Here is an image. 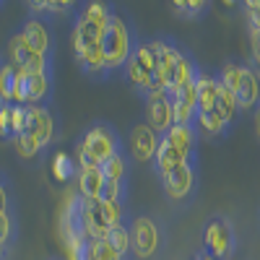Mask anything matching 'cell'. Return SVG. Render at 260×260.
<instances>
[{
	"mask_svg": "<svg viewBox=\"0 0 260 260\" xmlns=\"http://www.w3.org/2000/svg\"><path fill=\"white\" fill-rule=\"evenodd\" d=\"M122 151H125V141L120 138L117 130L107 122H94L76 141L73 159L78 169H89V167H104L110 159L122 154Z\"/></svg>",
	"mask_w": 260,
	"mask_h": 260,
	"instance_id": "6da1fadb",
	"label": "cell"
},
{
	"mask_svg": "<svg viewBox=\"0 0 260 260\" xmlns=\"http://www.w3.org/2000/svg\"><path fill=\"white\" fill-rule=\"evenodd\" d=\"M133 31H130L127 21L122 18V13L112 11L107 29L102 34V57H104V68L107 76H115L125 68V62L133 55Z\"/></svg>",
	"mask_w": 260,
	"mask_h": 260,
	"instance_id": "7a4b0ae2",
	"label": "cell"
},
{
	"mask_svg": "<svg viewBox=\"0 0 260 260\" xmlns=\"http://www.w3.org/2000/svg\"><path fill=\"white\" fill-rule=\"evenodd\" d=\"M127 229H130V247H133V255L138 260H154L159 255L161 242H164V232L154 216L138 213L127 224Z\"/></svg>",
	"mask_w": 260,
	"mask_h": 260,
	"instance_id": "3957f363",
	"label": "cell"
},
{
	"mask_svg": "<svg viewBox=\"0 0 260 260\" xmlns=\"http://www.w3.org/2000/svg\"><path fill=\"white\" fill-rule=\"evenodd\" d=\"M156 71H159V55H156L154 47H151V42L148 39L146 42H136L133 55H130V60L125 62V68H122L125 81L141 94Z\"/></svg>",
	"mask_w": 260,
	"mask_h": 260,
	"instance_id": "277c9868",
	"label": "cell"
},
{
	"mask_svg": "<svg viewBox=\"0 0 260 260\" xmlns=\"http://www.w3.org/2000/svg\"><path fill=\"white\" fill-rule=\"evenodd\" d=\"M8 62L13 65V68H18L21 73H42V76H52V68H55V57H47V55H39L34 52L24 37H21L18 31H13L8 37Z\"/></svg>",
	"mask_w": 260,
	"mask_h": 260,
	"instance_id": "5b68a950",
	"label": "cell"
},
{
	"mask_svg": "<svg viewBox=\"0 0 260 260\" xmlns=\"http://www.w3.org/2000/svg\"><path fill=\"white\" fill-rule=\"evenodd\" d=\"M198 169H201L198 161H187V164L177 167L175 172L159 177L161 187H164V195L172 203H190L192 201L195 190H198Z\"/></svg>",
	"mask_w": 260,
	"mask_h": 260,
	"instance_id": "8992f818",
	"label": "cell"
},
{
	"mask_svg": "<svg viewBox=\"0 0 260 260\" xmlns=\"http://www.w3.org/2000/svg\"><path fill=\"white\" fill-rule=\"evenodd\" d=\"M203 250L211 252L216 260H229L234 247H237V237L229 224L226 216H211L203 226Z\"/></svg>",
	"mask_w": 260,
	"mask_h": 260,
	"instance_id": "52a82bcc",
	"label": "cell"
},
{
	"mask_svg": "<svg viewBox=\"0 0 260 260\" xmlns=\"http://www.w3.org/2000/svg\"><path fill=\"white\" fill-rule=\"evenodd\" d=\"M159 141H161V136L156 133V130H151L146 122L133 125V127H130V133H127V141H125V151H127L130 161H136V164H154Z\"/></svg>",
	"mask_w": 260,
	"mask_h": 260,
	"instance_id": "ba28073f",
	"label": "cell"
},
{
	"mask_svg": "<svg viewBox=\"0 0 260 260\" xmlns=\"http://www.w3.org/2000/svg\"><path fill=\"white\" fill-rule=\"evenodd\" d=\"M24 42L39 55H47V57H55V39H52V31H50V24L45 18H37V16H26L24 24L16 29Z\"/></svg>",
	"mask_w": 260,
	"mask_h": 260,
	"instance_id": "9c48e42d",
	"label": "cell"
},
{
	"mask_svg": "<svg viewBox=\"0 0 260 260\" xmlns=\"http://www.w3.org/2000/svg\"><path fill=\"white\" fill-rule=\"evenodd\" d=\"M143 110H146V125L151 130H156L159 136H167L169 127L175 125L169 94H148V96H143Z\"/></svg>",
	"mask_w": 260,
	"mask_h": 260,
	"instance_id": "30bf717a",
	"label": "cell"
},
{
	"mask_svg": "<svg viewBox=\"0 0 260 260\" xmlns=\"http://www.w3.org/2000/svg\"><path fill=\"white\" fill-rule=\"evenodd\" d=\"M55 115L50 112V107L45 104H26V130L24 133H31L42 141V146H50L57 136H55Z\"/></svg>",
	"mask_w": 260,
	"mask_h": 260,
	"instance_id": "8fae6325",
	"label": "cell"
},
{
	"mask_svg": "<svg viewBox=\"0 0 260 260\" xmlns=\"http://www.w3.org/2000/svg\"><path fill=\"white\" fill-rule=\"evenodd\" d=\"M81 226L86 240H107L110 234V221L102 211V201H83L81 198Z\"/></svg>",
	"mask_w": 260,
	"mask_h": 260,
	"instance_id": "7c38bea8",
	"label": "cell"
},
{
	"mask_svg": "<svg viewBox=\"0 0 260 260\" xmlns=\"http://www.w3.org/2000/svg\"><path fill=\"white\" fill-rule=\"evenodd\" d=\"M169 102L175 125H195V120H198V89H195V83L169 94Z\"/></svg>",
	"mask_w": 260,
	"mask_h": 260,
	"instance_id": "4fadbf2b",
	"label": "cell"
},
{
	"mask_svg": "<svg viewBox=\"0 0 260 260\" xmlns=\"http://www.w3.org/2000/svg\"><path fill=\"white\" fill-rule=\"evenodd\" d=\"M50 89H52V76L21 73L16 104H42V102L50 96Z\"/></svg>",
	"mask_w": 260,
	"mask_h": 260,
	"instance_id": "5bb4252c",
	"label": "cell"
},
{
	"mask_svg": "<svg viewBox=\"0 0 260 260\" xmlns=\"http://www.w3.org/2000/svg\"><path fill=\"white\" fill-rule=\"evenodd\" d=\"M237 104L242 112H252L260 104V76L250 65H242V76H240V86H237Z\"/></svg>",
	"mask_w": 260,
	"mask_h": 260,
	"instance_id": "9a60e30c",
	"label": "cell"
},
{
	"mask_svg": "<svg viewBox=\"0 0 260 260\" xmlns=\"http://www.w3.org/2000/svg\"><path fill=\"white\" fill-rule=\"evenodd\" d=\"M187 161H198V156H187L185 151H180V148H175L167 138H161L159 141V148H156V159H154V172L159 177H164V175H169V172H175L177 167H182V164H187Z\"/></svg>",
	"mask_w": 260,
	"mask_h": 260,
	"instance_id": "2e32d148",
	"label": "cell"
},
{
	"mask_svg": "<svg viewBox=\"0 0 260 260\" xmlns=\"http://www.w3.org/2000/svg\"><path fill=\"white\" fill-rule=\"evenodd\" d=\"M104 185H107V177H104L102 167L78 169V177H76V192L81 195L83 201H99V198H102Z\"/></svg>",
	"mask_w": 260,
	"mask_h": 260,
	"instance_id": "e0dca14e",
	"label": "cell"
},
{
	"mask_svg": "<svg viewBox=\"0 0 260 260\" xmlns=\"http://www.w3.org/2000/svg\"><path fill=\"white\" fill-rule=\"evenodd\" d=\"M175 148L185 151L187 156H198V127L195 125H172L169 133L161 136Z\"/></svg>",
	"mask_w": 260,
	"mask_h": 260,
	"instance_id": "ac0fdd59",
	"label": "cell"
},
{
	"mask_svg": "<svg viewBox=\"0 0 260 260\" xmlns=\"http://www.w3.org/2000/svg\"><path fill=\"white\" fill-rule=\"evenodd\" d=\"M198 89V112H216V96H219V76L201 73L195 81Z\"/></svg>",
	"mask_w": 260,
	"mask_h": 260,
	"instance_id": "d6986e66",
	"label": "cell"
},
{
	"mask_svg": "<svg viewBox=\"0 0 260 260\" xmlns=\"http://www.w3.org/2000/svg\"><path fill=\"white\" fill-rule=\"evenodd\" d=\"M18 83H21V71L13 68L8 57H0V94H3L6 104H16L18 96Z\"/></svg>",
	"mask_w": 260,
	"mask_h": 260,
	"instance_id": "ffe728a7",
	"label": "cell"
},
{
	"mask_svg": "<svg viewBox=\"0 0 260 260\" xmlns=\"http://www.w3.org/2000/svg\"><path fill=\"white\" fill-rule=\"evenodd\" d=\"M29 16H37V18H45L47 24L57 16H71L76 11V3L71 0H62V3H52V0H39V3H29Z\"/></svg>",
	"mask_w": 260,
	"mask_h": 260,
	"instance_id": "44dd1931",
	"label": "cell"
},
{
	"mask_svg": "<svg viewBox=\"0 0 260 260\" xmlns=\"http://www.w3.org/2000/svg\"><path fill=\"white\" fill-rule=\"evenodd\" d=\"M195 127H198V133H203L208 138H224L229 133V125L219 117V112H198Z\"/></svg>",
	"mask_w": 260,
	"mask_h": 260,
	"instance_id": "7402d4cb",
	"label": "cell"
},
{
	"mask_svg": "<svg viewBox=\"0 0 260 260\" xmlns=\"http://www.w3.org/2000/svg\"><path fill=\"white\" fill-rule=\"evenodd\" d=\"M216 112H219V117H221L229 127L234 125L237 115H240V104H237V96H234L229 89H224L221 83H219V96H216Z\"/></svg>",
	"mask_w": 260,
	"mask_h": 260,
	"instance_id": "603a6c76",
	"label": "cell"
},
{
	"mask_svg": "<svg viewBox=\"0 0 260 260\" xmlns=\"http://www.w3.org/2000/svg\"><path fill=\"white\" fill-rule=\"evenodd\" d=\"M52 177L57 182H71L73 177H78V164L71 154H65V151H57L52 156Z\"/></svg>",
	"mask_w": 260,
	"mask_h": 260,
	"instance_id": "cb8c5ba5",
	"label": "cell"
},
{
	"mask_svg": "<svg viewBox=\"0 0 260 260\" xmlns=\"http://www.w3.org/2000/svg\"><path fill=\"white\" fill-rule=\"evenodd\" d=\"M130 156H127V151H122V154H117L115 159H110L102 172H104V177L107 180H112V182H127V172H130Z\"/></svg>",
	"mask_w": 260,
	"mask_h": 260,
	"instance_id": "d4e9b609",
	"label": "cell"
},
{
	"mask_svg": "<svg viewBox=\"0 0 260 260\" xmlns=\"http://www.w3.org/2000/svg\"><path fill=\"white\" fill-rule=\"evenodd\" d=\"M13 148H16V154L21 156V159H34V156H39V151H45V146H42V141L37 138V136H31V133H21V136H16L13 141Z\"/></svg>",
	"mask_w": 260,
	"mask_h": 260,
	"instance_id": "484cf974",
	"label": "cell"
},
{
	"mask_svg": "<svg viewBox=\"0 0 260 260\" xmlns=\"http://www.w3.org/2000/svg\"><path fill=\"white\" fill-rule=\"evenodd\" d=\"M172 8H175V16L195 21V18H203L211 6L203 3V0H177V3H172Z\"/></svg>",
	"mask_w": 260,
	"mask_h": 260,
	"instance_id": "4316f807",
	"label": "cell"
},
{
	"mask_svg": "<svg viewBox=\"0 0 260 260\" xmlns=\"http://www.w3.org/2000/svg\"><path fill=\"white\" fill-rule=\"evenodd\" d=\"M107 242H110V247H112L115 252H120L122 257H127L130 252H133V247H130V229H127V224L110 229V234H107Z\"/></svg>",
	"mask_w": 260,
	"mask_h": 260,
	"instance_id": "83f0119b",
	"label": "cell"
},
{
	"mask_svg": "<svg viewBox=\"0 0 260 260\" xmlns=\"http://www.w3.org/2000/svg\"><path fill=\"white\" fill-rule=\"evenodd\" d=\"M240 76H242V62H234V60H226L219 71V83L224 89H229L232 94L237 91V86H240Z\"/></svg>",
	"mask_w": 260,
	"mask_h": 260,
	"instance_id": "f1b7e54d",
	"label": "cell"
},
{
	"mask_svg": "<svg viewBox=\"0 0 260 260\" xmlns=\"http://www.w3.org/2000/svg\"><path fill=\"white\" fill-rule=\"evenodd\" d=\"M86 250L91 252L94 260H125L120 252H115L110 247V242H107V240H89V242H86Z\"/></svg>",
	"mask_w": 260,
	"mask_h": 260,
	"instance_id": "f546056e",
	"label": "cell"
},
{
	"mask_svg": "<svg viewBox=\"0 0 260 260\" xmlns=\"http://www.w3.org/2000/svg\"><path fill=\"white\" fill-rule=\"evenodd\" d=\"M16 240V219H13V213H0V245H3L6 250H11Z\"/></svg>",
	"mask_w": 260,
	"mask_h": 260,
	"instance_id": "4dcf8cb0",
	"label": "cell"
},
{
	"mask_svg": "<svg viewBox=\"0 0 260 260\" xmlns=\"http://www.w3.org/2000/svg\"><path fill=\"white\" fill-rule=\"evenodd\" d=\"M127 198V182H112L107 180L104 190H102V198L99 201H112V203H125Z\"/></svg>",
	"mask_w": 260,
	"mask_h": 260,
	"instance_id": "1f68e13d",
	"label": "cell"
},
{
	"mask_svg": "<svg viewBox=\"0 0 260 260\" xmlns=\"http://www.w3.org/2000/svg\"><path fill=\"white\" fill-rule=\"evenodd\" d=\"M102 211L107 216L110 226H122L125 224V203H112V201H102Z\"/></svg>",
	"mask_w": 260,
	"mask_h": 260,
	"instance_id": "d6a6232c",
	"label": "cell"
},
{
	"mask_svg": "<svg viewBox=\"0 0 260 260\" xmlns=\"http://www.w3.org/2000/svg\"><path fill=\"white\" fill-rule=\"evenodd\" d=\"M11 120H13V138L26 130V104H11Z\"/></svg>",
	"mask_w": 260,
	"mask_h": 260,
	"instance_id": "836d02e7",
	"label": "cell"
},
{
	"mask_svg": "<svg viewBox=\"0 0 260 260\" xmlns=\"http://www.w3.org/2000/svg\"><path fill=\"white\" fill-rule=\"evenodd\" d=\"M245 16H247V26L252 31H260V0H247L245 3Z\"/></svg>",
	"mask_w": 260,
	"mask_h": 260,
	"instance_id": "e575fe53",
	"label": "cell"
},
{
	"mask_svg": "<svg viewBox=\"0 0 260 260\" xmlns=\"http://www.w3.org/2000/svg\"><path fill=\"white\" fill-rule=\"evenodd\" d=\"M0 138L13 141V120H11V104H6L0 110Z\"/></svg>",
	"mask_w": 260,
	"mask_h": 260,
	"instance_id": "d590c367",
	"label": "cell"
},
{
	"mask_svg": "<svg viewBox=\"0 0 260 260\" xmlns=\"http://www.w3.org/2000/svg\"><path fill=\"white\" fill-rule=\"evenodd\" d=\"M250 52H252L255 68H260V31H252V29H250Z\"/></svg>",
	"mask_w": 260,
	"mask_h": 260,
	"instance_id": "8d00e7d4",
	"label": "cell"
},
{
	"mask_svg": "<svg viewBox=\"0 0 260 260\" xmlns=\"http://www.w3.org/2000/svg\"><path fill=\"white\" fill-rule=\"evenodd\" d=\"M11 208V198H8V182L0 175V213H8Z\"/></svg>",
	"mask_w": 260,
	"mask_h": 260,
	"instance_id": "74e56055",
	"label": "cell"
},
{
	"mask_svg": "<svg viewBox=\"0 0 260 260\" xmlns=\"http://www.w3.org/2000/svg\"><path fill=\"white\" fill-rule=\"evenodd\" d=\"M252 120H255V133H257V141H260V104L252 110Z\"/></svg>",
	"mask_w": 260,
	"mask_h": 260,
	"instance_id": "f35d334b",
	"label": "cell"
},
{
	"mask_svg": "<svg viewBox=\"0 0 260 260\" xmlns=\"http://www.w3.org/2000/svg\"><path fill=\"white\" fill-rule=\"evenodd\" d=\"M192 260H216L211 252H206V250H201V252H195V257Z\"/></svg>",
	"mask_w": 260,
	"mask_h": 260,
	"instance_id": "ab89813d",
	"label": "cell"
},
{
	"mask_svg": "<svg viewBox=\"0 0 260 260\" xmlns=\"http://www.w3.org/2000/svg\"><path fill=\"white\" fill-rule=\"evenodd\" d=\"M3 107H6V99H3V94H0V110H3Z\"/></svg>",
	"mask_w": 260,
	"mask_h": 260,
	"instance_id": "60d3db41",
	"label": "cell"
},
{
	"mask_svg": "<svg viewBox=\"0 0 260 260\" xmlns=\"http://www.w3.org/2000/svg\"><path fill=\"white\" fill-rule=\"evenodd\" d=\"M6 252H8V250H6V247H3V245H0V257H3V255H6Z\"/></svg>",
	"mask_w": 260,
	"mask_h": 260,
	"instance_id": "b9f144b4",
	"label": "cell"
},
{
	"mask_svg": "<svg viewBox=\"0 0 260 260\" xmlns=\"http://www.w3.org/2000/svg\"><path fill=\"white\" fill-rule=\"evenodd\" d=\"M0 8H3V3H0Z\"/></svg>",
	"mask_w": 260,
	"mask_h": 260,
	"instance_id": "7bdbcfd3",
	"label": "cell"
}]
</instances>
